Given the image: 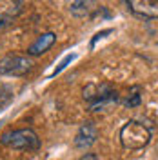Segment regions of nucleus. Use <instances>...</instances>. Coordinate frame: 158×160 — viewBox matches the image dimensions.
<instances>
[{"label":"nucleus","mask_w":158,"mask_h":160,"mask_svg":"<svg viewBox=\"0 0 158 160\" xmlns=\"http://www.w3.org/2000/svg\"><path fill=\"white\" fill-rule=\"evenodd\" d=\"M80 160H98V157H96L95 153H86V155H84Z\"/></svg>","instance_id":"nucleus-12"},{"label":"nucleus","mask_w":158,"mask_h":160,"mask_svg":"<svg viewBox=\"0 0 158 160\" xmlns=\"http://www.w3.org/2000/svg\"><path fill=\"white\" fill-rule=\"evenodd\" d=\"M109 33H113V29H106V31H100V33H96V35H95V38L91 40V48L96 44V40L104 38V37H106V35H109Z\"/></svg>","instance_id":"nucleus-11"},{"label":"nucleus","mask_w":158,"mask_h":160,"mask_svg":"<svg viewBox=\"0 0 158 160\" xmlns=\"http://www.w3.org/2000/svg\"><path fill=\"white\" fill-rule=\"evenodd\" d=\"M127 8L142 18H158V0H127Z\"/></svg>","instance_id":"nucleus-6"},{"label":"nucleus","mask_w":158,"mask_h":160,"mask_svg":"<svg viewBox=\"0 0 158 160\" xmlns=\"http://www.w3.org/2000/svg\"><path fill=\"white\" fill-rule=\"evenodd\" d=\"M84 100L87 102L89 111H102L107 106L118 102V93L107 82L89 84L87 88H84Z\"/></svg>","instance_id":"nucleus-2"},{"label":"nucleus","mask_w":158,"mask_h":160,"mask_svg":"<svg viewBox=\"0 0 158 160\" xmlns=\"http://www.w3.org/2000/svg\"><path fill=\"white\" fill-rule=\"evenodd\" d=\"M140 102H142V88L140 86H133L129 89L126 100H124V106L126 108H136V106H140Z\"/></svg>","instance_id":"nucleus-9"},{"label":"nucleus","mask_w":158,"mask_h":160,"mask_svg":"<svg viewBox=\"0 0 158 160\" xmlns=\"http://www.w3.org/2000/svg\"><path fill=\"white\" fill-rule=\"evenodd\" d=\"M57 42V35L53 31H47V33H42L38 38L35 40L27 49V55L29 57H38V55H44L46 51H49V48Z\"/></svg>","instance_id":"nucleus-7"},{"label":"nucleus","mask_w":158,"mask_h":160,"mask_svg":"<svg viewBox=\"0 0 158 160\" xmlns=\"http://www.w3.org/2000/svg\"><path fill=\"white\" fill-rule=\"evenodd\" d=\"M96 138H98V128L93 122H84L75 135V148L87 149L96 142Z\"/></svg>","instance_id":"nucleus-5"},{"label":"nucleus","mask_w":158,"mask_h":160,"mask_svg":"<svg viewBox=\"0 0 158 160\" xmlns=\"http://www.w3.org/2000/svg\"><path fill=\"white\" fill-rule=\"evenodd\" d=\"M75 58H77V55H75V53H71V55H67V57H66V58H64V60H62V62L58 64V68H57V69H55L53 73H51V77H57V75H58L60 71H64V69H66V66L69 64L71 60H75Z\"/></svg>","instance_id":"nucleus-10"},{"label":"nucleus","mask_w":158,"mask_h":160,"mask_svg":"<svg viewBox=\"0 0 158 160\" xmlns=\"http://www.w3.org/2000/svg\"><path fill=\"white\" fill-rule=\"evenodd\" d=\"M151 142V129L144 122L129 120L120 129V144L124 149L140 151Z\"/></svg>","instance_id":"nucleus-1"},{"label":"nucleus","mask_w":158,"mask_h":160,"mask_svg":"<svg viewBox=\"0 0 158 160\" xmlns=\"http://www.w3.org/2000/svg\"><path fill=\"white\" fill-rule=\"evenodd\" d=\"M0 142H2V146H6L9 149H18V151H37L40 148L38 135L31 128L7 131V133L2 135Z\"/></svg>","instance_id":"nucleus-3"},{"label":"nucleus","mask_w":158,"mask_h":160,"mask_svg":"<svg viewBox=\"0 0 158 160\" xmlns=\"http://www.w3.org/2000/svg\"><path fill=\"white\" fill-rule=\"evenodd\" d=\"M93 6H95V0H75L73 4H71V15L73 17H77V18H82V17H86L91 13L93 9Z\"/></svg>","instance_id":"nucleus-8"},{"label":"nucleus","mask_w":158,"mask_h":160,"mask_svg":"<svg viewBox=\"0 0 158 160\" xmlns=\"http://www.w3.org/2000/svg\"><path fill=\"white\" fill-rule=\"evenodd\" d=\"M33 69V60L24 55H7L0 60V75L24 77Z\"/></svg>","instance_id":"nucleus-4"}]
</instances>
